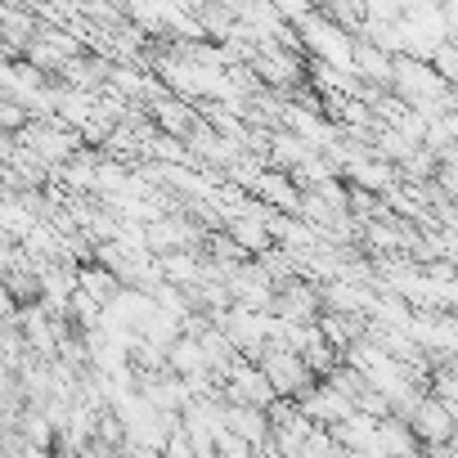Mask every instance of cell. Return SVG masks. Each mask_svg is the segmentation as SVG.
<instances>
[{"label":"cell","mask_w":458,"mask_h":458,"mask_svg":"<svg viewBox=\"0 0 458 458\" xmlns=\"http://www.w3.org/2000/svg\"><path fill=\"white\" fill-rule=\"evenodd\" d=\"M19 144H23L41 166H50V171H64L68 162H77V157L86 153V135H81V131H72V126H64L59 117L32 122V126L19 135Z\"/></svg>","instance_id":"cell-1"},{"label":"cell","mask_w":458,"mask_h":458,"mask_svg":"<svg viewBox=\"0 0 458 458\" xmlns=\"http://www.w3.org/2000/svg\"><path fill=\"white\" fill-rule=\"evenodd\" d=\"M220 395L229 404H248V409H275L279 404V395H275V386H270V377L257 360H239L229 369L220 377Z\"/></svg>","instance_id":"cell-2"},{"label":"cell","mask_w":458,"mask_h":458,"mask_svg":"<svg viewBox=\"0 0 458 458\" xmlns=\"http://www.w3.org/2000/svg\"><path fill=\"white\" fill-rule=\"evenodd\" d=\"M261 369H266V377H270V386H275V395L279 400H301L319 377L310 373V364L297 355V351H284V346H270L266 355H261Z\"/></svg>","instance_id":"cell-3"},{"label":"cell","mask_w":458,"mask_h":458,"mask_svg":"<svg viewBox=\"0 0 458 458\" xmlns=\"http://www.w3.org/2000/svg\"><path fill=\"white\" fill-rule=\"evenodd\" d=\"M409 427H413V436L422 440V449H449L454 440H458V418H454V409L440 400V395H422V404L413 409V418H409Z\"/></svg>","instance_id":"cell-4"},{"label":"cell","mask_w":458,"mask_h":458,"mask_svg":"<svg viewBox=\"0 0 458 458\" xmlns=\"http://www.w3.org/2000/svg\"><path fill=\"white\" fill-rule=\"evenodd\" d=\"M297 409H301L315 427H337V422H346V418L355 413V404H351L337 386H328V382H315V386L297 400Z\"/></svg>","instance_id":"cell-5"},{"label":"cell","mask_w":458,"mask_h":458,"mask_svg":"<svg viewBox=\"0 0 458 458\" xmlns=\"http://www.w3.org/2000/svg\"><path fill=\"white\" fill-rule=\"evenodd\" d=\"M351 68L364 86H377V90H391L395 86V55L377 50L373 41L355 37V55H351Z\"/></svg>","instance_id":"cell-6"},{"label":"cell","mask_w":458,"mask_h":458,"mask_svg":"<svg viewBox=\"0 0 458 458\" xmlns=\"http://www.w3.org/2000/svg\"><path fill=\"white\" fill-rule=\"evenodd\" d=\"M148 117H153L157 135H175V140H189V135H193V126L202 122L198 104L175 99V95H162L157 104H148Z\"/></svg>","instance_id":"cell-7"},{"label":"cell","mask_w":458,"mask_h":458,"mask_svg":"<svg viewBox=\"0 0 458 458\" xmlns=\"http://www.w3.org/2000/svg\"><path fill=\"white\" fill-rule=\"evenodd\" d=\"M301 198H306V189L288 175V171H275V166H266V175H261V184H257V202H266L270 211H284V216H297L301 211Z\"/></svg>","instance_id":"cell-8"},{"label":"cell","mask_w":458,"mask_h":458,"mask_svg":"<svg viewBox=\"0 0 458 458\" xmlns=\"http://www.w3.org/2000/svg\"><path fill=\"white\" fill-rule=\"evenodd\" d=\"M225 427L234 431V436H243V440H252L257 449H261L266 440H275L270 409H248V404H229V400H225Z\"/></svg>","instance_id":"cell-9"},{"label":"cell","mask_w":458,"mask_h":458,"mask_svg":"<svg viewBox=\"0 0 458 458\" xmlns=\"http://www.w3.org/2000/svg\"><path fill=\"white\" fill-rule=\"evenodd\" d=\"M315 157V148L301 140V135H293V131H275L270 135V148H266V166H275V171H297L301 162H310Z\"/></svg>","instance_id":"cell-10"},{"label":"cell","mask_w":458,"mask_h":458,"mask_svg":"<svg viewBox=\"0 0 458 458\" xmlns=\"http://www.w3.org/2000/svg\"><path fill=\"white\" fill-rule=\"evenodd\" d=\"M319 333H324L328 346L346 360V351L369 337V319H364V315H324V319H319Z\"/></svg>","instance_id":"cell-11"},{"label":"cell","mask_w":458,"mask_h":458,"mask_svg":"<svg viewBox=\"0 0 458 458\" xmlns=\"http://www.w3.org/2000/svg\"><path fill=\"white\" fill-rule=\"evenodd\" d=\"M77 288H81L86 297H95L99 306H113V301H117V293H122V279H113L99 261H90V266H81V270H77Z\"/></svg>","instance_id":"cell-12"},{"label":"cell","mask_w":458,"mask_h":458,"mask_svg":"<svg viewBox=\"0 0 458 458\" xmlns=\"http://www.w3.org/2000/svg\"><path fill=\"white\" fill-rule=\"evenodd\" d=\"M324 14H328L346 37H360V32L369 28V5H364V0H328Z\"/></svg>","instance_id":"cell-13"},{"label":"cell","mask_w":458,"mask_h":458,"mask_svg":"<svg viewBox=\"0 0 458 458\" xmlns=\"http://www.w3.org/2000/svg\"><path fill=\"white\" fill-rule=\"evenodd\" d=\"M324 382H328V386H337V391H342V395H346L351 404H360V395L369 391V382H364V373H355V369H351L346 360H342V364H337V369H333V373H328Z\"/></svg>","instance_id":"cell-14"},{"label":"cell","mask_w":458,"mask_h":458,"mask_svg":"<svg viewBox=\"0 0 458 458\" xmlns=\"http://www.w3.org/2000/svg\"><path fill=\"white\" fill-rule=\"evenodd\" d=\"M431 68L440 72V81H445V86H458V46H454V41H445V46L431 55Z\"/></svg>","instance_id":"cell-15"}]
</instances>
